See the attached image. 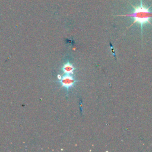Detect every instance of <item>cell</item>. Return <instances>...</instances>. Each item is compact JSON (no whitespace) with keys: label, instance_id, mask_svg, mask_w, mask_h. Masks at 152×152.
I'll use <instances>...</instances> for the list:
<instances>
[{"label":"cell","instance_id":"cell-1","mask_svg":"<svg viewBox=\"0 0 152 152\" xmlns=\"http://www.w3.org/2000/svg\"><path fill=\"white\" fill-rule=\"evenodd\" d=\"M130 5L134 10L131 13L126 14H119L116 15V16H127L132 17L134 19V21L128 27V28L136 23H139L141 26V34H142V28L145 24L148 23L152 26V23L150 22V19L152 18V12L150 11V8L152 6V4H151L149 7H146L144 4L142 0H140L139 5L135 6L131 4H130Z\"/></svg>","mask_w":152,"mask_h":152},{"label":"cell","instance_id":"cell-2","mask_svg":"<svg viewBox=\"0 0 152 152\" xmlns=\"http://www.w3.org/2000/svg\"><path fill=\"white\" fill-rule=\"evenodd\" d=\"M74 82H75V81H74L73 77L72 76L69 75V74L65 75L61 79V83H62V85L64 87H67V88H69V87L72 86Z\"/></svg>","mask_w":152,"mask_h":152},{"label":"cell","instance_id":"cell-3","mask_svg":"<svg viewBox=\"0 0 152 152\" xmlns=\"http://www.w3.org/2000/svg\"><path fill=\"white\" fill-rule=\"evenodd\" d=\"M74 68V66L69 63H67L65 65H64V67H63V70L64 71L65 73H66V74H72L73 72Z\"/></svg>","mask_w":152,"mask_h":152}]
</instances>
